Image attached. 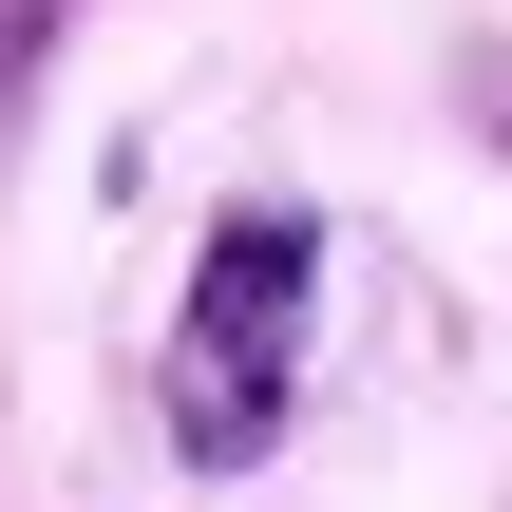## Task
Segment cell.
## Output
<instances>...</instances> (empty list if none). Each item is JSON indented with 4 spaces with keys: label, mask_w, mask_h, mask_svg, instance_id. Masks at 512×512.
Returning a JSON list of instances; mask_svg holds the SVG:
<instances>
[{
    "label": "cell",
    "mask_w": 512,
    "mask_h": 512,
    "mask_svg": "<svg viewBox=\"0 0 512 512\" xmlns=\"http://www.w3.org/2000/svg\"><path fill=\"white\" fill-rule=\"evenodd\" d=\"M304 323H323V228H304L285 190L209 209L190 304H171V361H152L190 475H266V456H285V418H304Z\"/></svg>",
    "instance_id": "6da1fadb"
},
{
    "label": "cell",
    "mask_w": 512,
    "mask_h": 512,
    "mask_svg": "<svg viewBox=\"0 0 512 512\" xmlns=\"http://www.w3.org/2000/svg\"><path fill=\"white\" fill-rule=\"evenodd\" d=\"M57 19H76V0H0V152H19V114H38V76H57Z\"/></svg>",
    "instance_id": "7a4b0ae2"
}]
</instances>
